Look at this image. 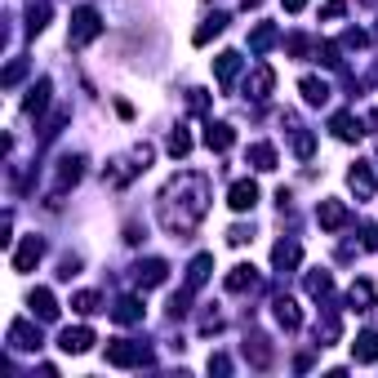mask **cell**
Returning <instances> with one entry per match:
<instances>
[{"mask_svg":"<svg viewBox=\"0 0 378 378\" xmlns=\"http://www.w3.org/2000/svg\"><path fill=\"white\" fill-rule=\"evenodd\" d=\"M209 209V183L201 174H183L160 191V223L169 232H191Z\"/></svg>","mask_w":378,"mask_h":378,"instance_id":"1","label":"cell"},{"mask_svg":"<svg viewBox=\"0 0 378 378\" xmlns=\"http://www.w3.org/2000/svg\"><path fill=\"white\" fill-rule=\"evenodd\" d=\"M98 31H103V18L94 9H76L72 13V45H89Z\"/></svg>","mask_w":378,"mask_h":378,"instance_id":"2","label":"cell"},{"mask_svg":"<svg viewBox=\"0 0 378 378\" xmlns=\"http://www.w3.org/2000/svg\"><path fill=\"white\" fill-rule=\"evenodd\" d=\"M107 360H111V365H121V369H129V365H143V360H147V348H143V343H111V348H107Z\"/></svg>","mask_w":378,"mask_h":378,"instance_id":"3","label":"cell"},{"mask_svg":"<svg viewBox=\"0 0 378 378\" xmlns=\"http://www.w3.org/2000/svg\"><path fill=\"white\" fill-rule=\"evenodd\" d=\"M165 276H169V267L160 258H147V262H138L134 267V281L143 285V289H152V285H165Z\"/></svg>","mask_w":378,"mask_h":378,"instance_id":"4","label":"cell"},{"mask_svg":"<svg viewBox=\"0 0 378 378\" xmlns=\"http://www.w3.org/2000/svg\"><path fill=\"white\" fill-rule=\"evenodd\" d=\"M227 205H232L236 213L254 209V205H258V187L250 183V178H240V183H232V191H227Z\"/></svg>","mask_w":378,"mask_h":378,"instance_id":"5","label":"cell"},{"mask_svg":"<svg viewBox=\"0 0 378 378\" xmlns=\"http://www.w3.org/2000/svg\"><path fill=\"white\" fill-rule=\"evenodd\" d=\"M40 254H45V245L36 240V236H27L23 245H18V254H13V272H31L40 262Z\"/></svg>","mask_w":378,"mask_h":378,"instance_id":"6","label":"cell"},{"mask_svg":"<svg viewBox=\"0 0 378 378\" xmlns=\"http://www.w3.org/2000/svg\"><path fill=\"white\" fill-rule=\"evenodd\" d=\"M316 218H321V227H325V232H338V227L348 223V205H343V201H321Z\"/></svg>","mask_w":378,"mask_h":378,"instance_id":"7","label":"cell"},{"mask_svg":"<svg viewBox=\"0 0 378 378\" xmlns=\"http://www.w3.org/2000/svg\"><path fill=\"white\" fill-rule=\"evenodd\" d=\"M58 348H62V352H72V356H80V352H89V348H94V334H89V330H62Z\"/></svg>","mask_w":378,"mask_h":378,"instance_id":"8","label":"cell"},{"mask_svg":"<svg viewBox=\"0 0 378 378\" xmlns=\"http://www.w3.org/2000/svg\"><path fill=\"white\" fill-rule=\"evenodd\" d=\"M9 343H13V348H18V352H31V348H36V343H40V334L31 330L27 321H13V325H9Z\"/></svg>","mask_w":378,"mask_h":378,"instance_id":"9","label":"cell"},{"mask_svg":"<svg viewBox=\"0 0 378 378\" xmlns=\"http://www.w3.org/2000/svg\"><path fill=\"white\" fill-rule=\"evenodd\" d=\"M254 285H258V276H254V267H245V262L227 272V294H245V289H254Z\"/></svg>","mask_w":378,"mask_h":378,"instance_id":"10","label":"cell"},{"mask_svg":"<svg viewBox=\"0 0 378 378\" xmlns=\"http://www.w3.org/2000/svg\"><path fill=\"white\" fill-rule=\"evenodd\" d=\"M272 85H276L272 67H258L250 80H245V94H250V98H267V94H272Z\"/></svg>","mask_w":378,"mask_h":378,"instance_id":"11","label":"cell"},{"mask_svg":"<svg viewBox=\"0 0 378 378\" xmlns=\"http://www.w3.org/2000/svg\"><path fill=\"white\" fill-rule=\"evenodd\" d=\"M111 321L116 325H138L143 321V303L138 299H121L116 307H111Z\"/></svg>","mask_w":378,"mask_h":378,"instance_id":"12","label":"cell"},{"mask_svg":"<svg viewBox=\"0 0 378 378\" xmlns=\"http://www.w3.org/2000/svg\"><path fill=\"white\" fill-rule=\"evenodd\" d=\"M299 258H303V250H299V245H294V240H281V245H276V250H272V262H276V267H281V272L299 267Z\"/></svg>","mask_w":378,"mask_h":378,"instance_id":"13","label":"cell"},{"mask_svg":"<svg viewBox=\"0 0 378 378\" xmlns=\"http://www.w3.org/2000/svg\"><path fill=\"white\" fill-rule=\"evenodd\" d=\"M240 72V54H218L213 58V76H218V85H232Z\"/></svg>","mask_w":378,"mask_h":378,"instance_id":"14","label":"cell"},{"mask_svg":"<svg viewBox=\"0 0 378 378\" xmlns=\"http://www.w3.org/2000/svg\"><path fill=\"white\" fill-rule=\"evenodd\" d=\"M330 129H334V138H343V143H352V138L365 134V129H360V121H356V116H348V111H343V116H334V121H330Z\"/></svg>","mask_w":378,"mask_h":378,"instance_id":"15","label":"cell"},{"mask_svg":"<svg viewBox=\"0 0 378 378\" xmlns=\"http://www.w3.org/2000/svg\"><path fill=\"white\" fill-rule=\"evenodd\" d=\"M352 356L360 360V365H374V360H378V334H360L352 343Z\"/></svg>","mask_w":378,"mask_h":378,"instance_id":"16","label":"cell"},{"mask_svg":"<svg viewBox=\"0 0 378 378\" xmlns=\"http://www.w3.org/2000/svg\"><path fill=\"white\" fill-rule=\"evenodd\" d=\"M205 143H209V152H227V147L236 143V134H232V125H209Z\"/></svg>","mask_w":378,"mask_h":378,"instance_id":"17","label":"cell"},{"mask_svg":"<svg viewBox=\"0 0 378 378\" xmlns=\"http://www.w3.org/2000/svg\"><path fill=\"white\" fill-rule=\"evenodd\" d=\"M27 303H31V311H36L40 321H54L58 316V303H54V294H49V289H36Z\"/></svg>","mask_w":378,"mask_h":378,"instance_id":"18","label":"cell"},{"mask_svg":"<svg viewBox=\"0 0 378 378\" xmlns=\"http://www.w3.org/2000/svg\"><path fill=\"white\" fill-rule=\"evenodd\" d=\"M299 89H303V98H307L311 107H321L325 98H330V85H325V80H316V76H303V80H299Z\"/></svg>","mask_w":378,"mask_h":378,"instance_id":"19","label":"cell"},{"mask_svg":"<svg viewBox=\"0 0 378 378\" xmlns=\"http://www.w3.org/2000/svg\"><path fill=\"white\" fill-rule=\"evenodd\" d=\"M276 321H281L285 330H299V325H303V316H299V303H294V299H276Z\"/></svg>","mask_w":378,"mask_h":378,"instance_id":"20","label":"cell"},{"mask_svg":"<svg viewBox=\"0 0 378 378\" xmlns=\"http://www.w3.org/2000/svg\"><path fill=\"white\" fill-rule=\"evenodd\" d=\"M209 267H213V258H209V254H196V258H191V272H187V289H201L205 276H209Z\"/></svg>","mask_w":378,"mask_h":378,"instance_id":"21","label":"cell"},{"mask_svg":"<svg viewBox=\"0 0 378 378\" xmlns=\"http://www.w3.org/2000/svg\"><path fill=\"white\" fill-rule=\"evenodd\" d=\"M45 107H49V80H40V85L31 89V94H27L23 111H27V116H36V111H45Z\"/></svg>","mask_w":378,"mask_h":378,"instance_id":"22","label":"cell"},{"mask_svg":"<svg viewBox=\"0 0 378 378\" xmlns=\"http://www.w3.org/2000/svg\"><path fill=\"white\" fill-rule=\"evenodd\" d=\"M352 191L365 196V201L374 196V174H369V165H356V169H352Z\"/></svg>","mask_w":378,"mask_h":378,"instance_id":"23","label":"cell"},{"mask_svg":"<svg viewBox=\"0 0 378 378\" xmlns=\"http://www.w3.org/2000/svg\"><path fill=\"white\" fill-rule=\"evenodd\" d=\"M272 45H276V27H272V23L254 27V36H250V49H254V54H262V49H272Z\"/></svg>","mask_w":378,"mask_h":378,"instance_id":"24","label":"cell"},{"mask_svg":"<svg viewBox=\"0 0 378 378\" xmlns=\"http://www.w3.org/2000/svg\"><path fill=\"white\" fill-rule=\"evenodd\" d=\"M348 303H352L356 311H365V307L374 303V285H369V281H356V285H352V294H348Z\"/></svg>","mask_w":378,"mask_h":378,"instance_id":"25","label":"cell"},{"mask_svg":"<svg viewBox=\"0 0 378 378\" xmlns=\"http://www.w3.org/2000/svg\"><path fill=\"white\" fill-rule=\"evenodd\" d=\"M45 18H49V0H31L27 5V31H40Z\"/></svg>","mask_w":378,"mask_h":378,"instance_id":"26","label":"cell"},{"mask_svg":"<svg viewBox=\"0 0 378 378\" xmlns=\"http://www.w3.org/2000/svg\"><path fill=\"white\" fill-rule=\"evenodd\" d=\"M223 27H227V13H213V18H205V27L196 31V45H209V36H218Z\"/></svg>","mask_w":378,"mask_h":378,"instance_id":"27","label":"cell"},{"mask_svg":"<svg viewBox=\"0 0 378 378\" xmlns=\"http://www.w3.org/2000/svg\"><path fill=\"white\" fill-rule=\"evenodd\" d=\"M250 160H254V169H276V152L267 143H258V147H250Z\"/></svg>","mask_w":378,"mask_h":378,"instance_id":"28","label":"cell"},{"mask_svg":"<svg viewBox=\"0 0 378 378\" xmlns=\"http://www.w3.org/2000/svg\"><path fill=\"white\" fill-rule=\"evenodd\" d=\"M330 272H311L307 276V294H311V299H325V294H330Z\"/></svg>","mask_w":378,"mask_h":378,"instance_id":"29","label":"cell"},{"mask_svg":"<svg viewBox=\"0 0 378 378\" xmlns=\"http://www.w3.org/2000/svg\"><path fill=\"white\" fill-rule=\"evenodd\" d=\"M72 307L80 311V316H94V311L103 307V299H98V294H89V289H85V294H76V299H72Z\"/></svg>","mask_w":378,"mask_h":378,"instance_id":"30","label":"cell"},{"mask_svg":"<svg viewBox=\"0 0 378 378\" xmlns=\"http://www.w3.org/2000/svg\"><path fill=\"white\" fill-rule=\"evenodd\" d=\"M76 178H80V160L72 156V160H62V174H58V191H62V187H72Z\"/></svg>","mask_w":378,"mask_h":378,"instance_id":"31","label":"cell"},{"mask_svg":"<svg viewBox=\"0 0 378 378\" xmlns=\"http://www.w3.org/2000/svg\"><path fill=\"white\" fill-rule=\"evenodd\" d=\"M191 152V138L183 134V129H174V134H169V156H187Z\"/></svg>","mask_w":378,"mask_h":378,"instance_id":"32","label":"cell"},{"mask_svg":"<svg viewBox=\"0 0 378 378\" xmlns=\"http://www.w3.org/2000/svg\"><path fill=\"white\" fill-rule=\"evenodd\" d=\"M294 152H299L303 160L311 156V134H307V129H294Z\"/></svg>","mask_w":378,"mask_h":378,"instance_id":"33","label":"cell"},{"mask_svg":"<svg viewBox=\"0 0 378 378\" xmlns=\"http://www.w3.org/2000/svg\"><path fill=\"white\" fill-rule=\"evenodd\" d=\"M18 76H23V62H9V72H5V85H13Z\"/></svg>","mask_w":378,"mask_h":378,"instance_id":"34","label":"cell"},{"mask_svg":"<svg viewBox=\"0 0 378 378\" xmlns=\"http://www.w3.org/2000/svg\"><path fill=\"white\" fill-rule=\"evenodd\" d=\"M209 369H213V374H227L232 365H227V356H213V360H209Z\"/></svg>","mask_w":378,"mask_h":378,"instance_id":"35","label":"cell"},{"mask_svg":"<svg viewBox=\"0 0 378 378\" xmlns=\"http://www.w3.org/2000/svg\"><path fill=\"white\" fill-rule=\"evenodd\" d=\"M285 9H289V13H303V9H307V0H285Z\"/></svg>","mask_w":378,"mask_h":378,"instance_id":"36","label":"cell"},{"mask_svg":"<svg viewBox=\"0 0 378 378\" xmlns=\"http://www.w3.org/2000/svg\"><path fill=\"white\" fill-rule=\"evenodd\" d=\"M365 245H369V250H378V227H369V232H365Z\"/></svg>","mask_w":378,"mask_h":378,"instance_id":"37","label":"cell"}]
</instances>
